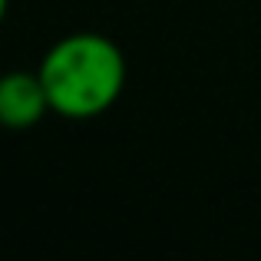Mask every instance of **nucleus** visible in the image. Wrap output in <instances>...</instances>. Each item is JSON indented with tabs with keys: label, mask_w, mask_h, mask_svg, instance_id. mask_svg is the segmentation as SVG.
<instances>
[{
	"label": "nucleus",
	"mask_w": 261,
	"mask_h": 261,
	"mask_svg": "<svg viewBox=\"0 0 261 261\" xmlns=\"http://www.w3.org/2000/svg\"><path fill=\"white\" fill-rule=\"evenodd\" d=\"M7 4H10V0H0V23H4V17H7Z\"/></svg>",
	"instance_id": "7ed1b4c3"
},
{
	"label": "nucleus",
	"mask_w": 261,
	"mask_h": 261,
	"mask_svg": "<svg viewBox=\"0 0 261 261\" xmlns=\"http://www.w3.org/2000/svg\"><path fill=\"white\" fill-rule=\"evenodd\" d=\"M50 113V99L40 73L10 70L0 76V126L4 129H30Z\"/></svg>",
	"instance_id": "f03ea898"
},
{
	"label": "nucleus",
	"mask_w": 261,
	"mask_h": 261,
	"mask_svg": "<svg viewBox=\"0 0 261 261\" xmlns=\"http://www.w3.org/2000/svg\"><path fill=\"white\" fill-rule=\"evenodd\" d=\"M37 73L53 113L66 119H93L119 99L126 60L109 37L73 33L46 50Z\"/></svg>",
	"instance_id": "f257e3e1"
}]
</instances>
